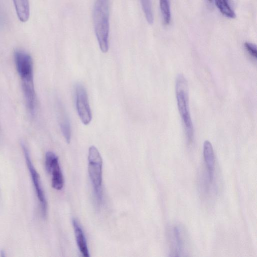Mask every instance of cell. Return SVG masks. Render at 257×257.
<instances>
[{
	"label": "cell",
	"instance_id": "obj_6",
	"mask_svg": "<svg viewBox=\"0 0 257 257\" xmlns=\"http://www.w3.org/2000/svg\"><path fill=\"white\" fill-rule=\"evenodd\" d=\"M75 102L77 111L82 122L85 125L88 124L92 119V113L86 90L80 83H77L75 86Z\"/></svg>",
	"mask_w": 257,
	"mask_h": 257
},
{
	"label": "cell",
	"instance_id": "obj_4",
	"mask_svg": "<svg viewBox=\"0 0 257 257\" xmlns=\"http://www.w3.org/2000/svg\"><path fill=\"white\" fill-rule=\"evenodd\" d=\"M21 146L25 156L26 164L30 172V174L33 183L36 194L41 205L42 214L44 217H45L47 211V203L44 192L42 186L40 176L36 170L32 162L30 153L27 147L23 142L21 143Z\"/></svg>",
	"mask_w": 257,
	"mask_h": 257
},
{
	"label": "cell",
	"instance_id": "obj_5",
	"mask_svg": "<svg viewBox=\"0 0 257 257\" xmlns=\"http://www.w3.org/2000/svg\"><path fill=\"white\" fill-rule=\"evenodd\" d=\"M17 71L22 82H34L33 63L31 55L21 49H17L14 53Z\"/></svg>",
	"mask_w": 257,
	"mask_h": 257
},
{
	"label": "cell",
	"instance_id": "obj_3",
	"mask_svg": "<svg viewBox=\"0 0 257 257\" xmlns=\"http://www.w3.org/2000/svg\"><path fill=\"white\" fill-rule=\"evenodd\" d=\"M89 176L98 202L102 199V159L98 149L94 146L88 150Z\"/></svg>",
	"mask_w": 257,
	"mask_h": 257
},
{
	"label": "cell",
	"instance_id": "obj_16",
	"mask_svg": "<svg viewBox=\"0 0 257 257\" xmlns=\"http://www.w3.org/2000/svg\"><path fill=\"white\" fill-rule=\"evenodd\" d=\"M143 11L148 23L152 24L154 16L152 11L151 0H140Z\"/></svg>",
	"mask_w": 257,
	"mask_h": 257
},
{
	"label": "cell",
	"instance_id": "obj_11",
	"mask_svg": "<svg viewBox=\"0 0 257 257\" xmlns=\"http://www.w3.org/2000/svg\"><path fill=\"white\" fill-rule=\"evenodd\" d=\"M173 256H183L185 248V241L181 230L178 226H175L173 229Z\"/></svg>",
	"mask_w": 257,
	"mask_h": 257
},
{
	"label": "cell",
	"instance_id": "obj_10",
	"mask_svg": "<svg viewBox=\"0 0 257 257\" xmlns=\"http://www.w3.org/2000/svg\"><path fill=\"white\" fill-rule=\"evenodd\" d=\"M72 224L77 244L81 253L84 257H89V253L87 241L83 231L79 222L75 218H73Z\"/></svg>",
	"mask_w": 257,
	"mask_h": 257
},
{
	"label": "cell",
	"instance_id": "obj_15",
	"mask_svg": "<svg viewBox=\"0 0 257 257\" xmlns=\"http://www.w3.org/2000/svg\"><path fill=\"white\" fill-rule=\"evenodd\" d=\"M160 8L164 24L170 23L171 13L169 0H159Z\"/></svg>",
	"mask_w": 257,
	"mask_h": 257
},
{
	"label": "cell",
	"instance_id": "obj_12",
	"mask_svg": "<svg viewBox=\"0 0 257 257\" xmlns=\"http://www.w3.org/2000/svg\"><path fill=\"white\" fill-rule=\"evenodd\" d=\"M18 17L20 21L25 22L30 16L29 0H13Z\"/></svg>",
	"mask_w": 257,
	"mask_h": 257
},
{
	"label": "cell",
	"instance_id": "obj_9",
	"mask_svg": "<svg viewBox=\"0 0 257 257\" xmlns=\"http://www.w3.org/2000/svg\"><path fill=\"white\" fill-rule=\"evenodd\" d=\"M22 87L27 107L31 114L33 115L36 107V94L34 82H22Z\"/></svg>",
	"mask_w": 257,
	"mask_h": 257
},
{
	"label": "cell",
	"instance_id": "obj_14",
	"mask_svg": "<svg viewBox=\"0 0 257 257\" xmlns=\"http://www.w3.org/2000/svg\"><path fill=\"white\" fill-rule=\"evenodd\" d=\"M60 113V127L66 142L69 143L71 135L70 121L65 110H62Z\"/></svg>",
	"mask_w": 257,
	"mask_h": 257
},
{
	"label": "cell",
	"instance_id": "obj_2",
	"mask_svg": "<svg viewBox=\"0 0 257 257\" xmlns=\"http://www.w3.org/2000/svg\"><path fill=\"white\" fill-rule=\"evenodd\" d=\"M175 92L179 114L182 119L187 142L191 145L194 139V128L189 107L187 81L182 74L176 80Z\"/></svg>",
	"mask_w": 257,
	"mask_h": 257
},
{
	"label": "cell",
	"instance_id": "obj_8",
	"mask_svg": "<svg viewBox=\"0 0 257 257\" xmlns=\"http://www.w3.org/2000/svg\"><path fill=\"white\" fill-rule=\"evenodd\" d=\"M203 154L208 173V180L209 182L211 183L214 178L215 159L212 146L208 141H205L204 142Z\"/></svg>",
	"mask_w": 257,
	"mask_h": 257
},
{
	"label": "cell",
	"instance_id": "obj_1",
	"mask_svg": "<svg viewBox=\"0 0 257 257\" xmlns=\"http://www.w3.org/2000/svg\"><path fill=\"white\" fill-rule=\"evenodd\" d=\"M110 0H95L93 17L96 37L100 50L106 53L109 49Z\"/></svg>",
	"mask_w": 257,
	"mask_h": 257
},
{
	"label": "cell",
	"instance_id": "obj_7",
	"mask_svg": "<svg viewBox=\"0 0 257 257\" xmlns=\"http://www.w3.org/2000/svg\"><path fill=\"white\" fill-rule=\"evenodd\" d=\"M45 167L47 172L51 175V184L53 188L61 190L64 186V178L58 157L52 152L48 151L45 155Z\"/></svg>",
	"mask_w": 257,
	"mask_h": 257
},
{
	"label": "cell",
	"instance_id": "obj_13",
	"mask_svg": "<svg viewBox=\"0 0 257 257\" xmlns=\"http://www.w3.org/2000/svg\"><path fill=\"white\" fill-rule=\"evenodd\" d=\"M232 0H214L215 4L222 15L233 19L236 15L232 8Z\"/></svg>",
	"mask_w": 257,
	"mask_h": 257
},
{
	"label": "cell",
	"instance_id": "obj_17",
	"mask_svg": "<svg viewBox=\"0 0 257 257\" xmlns=\"http://www.w3.org/2000/svg\"><path fill=\"white\" fill-rule=\"evenodd\" d=\"M244 46L248 55L253 59H256L257 51L255 45L249 42H245Z\"/></svg>",
	"mask_w": 257,
	"mask_h": 257
},
{
	"label": "cell",
	"instance_id": "obj_18",
	"mask_svg": "<svg viewBox=\"0 0 257 257\" xmlns=\"http://www.w3.org/2000/svg\"><path fill=\"white\" fill-rule=\"evenodd\" d=\"M209 2L211 3L213 0H207Z\"/></svg>",
	"mask_w": 257,
	"mask_h": 257
}]
</instances>
